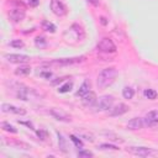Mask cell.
<instances>
[{"label": "cell", "mask_w": 158, "mask_h": 158, "mask_svg": "<svg viewBox=\"0 0 158 158\" xmlns=\"http://www.w3.org/2000/svg\"><path fill=\"white\" fill-rule=\"evenodd\" d=\"M116 78H117V70L115 68H112V67L105 68L99 73L98 80H96V85L100 89H105V88L110 86L115 81Z\"/></svg>", "instance_id": "6da1fadb"}, {"label": "cell", "mask_w": 158, "mask_h": 158, "mask_svg": "<svg viewBox=\"0 0 158 158\" xmlns=\"http://www.w3.org/2000/svg\"><path fill=\"white\" fill-rule=\"evenodd\" d=\"M98 49L100 52H104V53H114V52H116V44L112 42V40L104 37L98 43Z\"/></svg>", "instance_id": "7a4b0ae2"}, {"label": "cell", "mask_w": 158, "mask_h": 158, "mask_svg": "<svg viewBox=\"0 0 158 158\" xmlns=\"http://www.w3.org/2000/svg\"><path fill=\"white\" fill-rule=\"evenodd\" d=\"M127 152L135 156H139V157H148V156H153L157 153L156 149H152L148 147H130L127 148Z\"/></svg>", "instance_id": "3957f363"}, {"label": "cell", "mask_w": 158, "mask_h": 158, "mask_svg": "<svg viewBox=\"0 0 158 158\" xmlns=\"http://www.w3.org/2000/svg\"><path fill=\"white\" fill-rule=\"evenodd\" d=\"M11 89H14L16 91L17 98H20L21 100H27L28 99L30 89L26 85H23L21 83H11Z\"/></svg>", "instance_id": "277c9868"}, {"label": "cell", "mask_w": 158, "mask_h": 158, "mask_svg": "<svg viewBox=\"0 0 158 158\" xmlns=\"http://www.w3.org/2000/svg\"><path fill=\"white\" fill-rule=\"evenodd\" d=\"M51 10L57 16H64L67 14V7L60 0H51Z\"/></svg>", "instance_id": "5b68a950"}, {"label": "cell", "mask_w": 158, "mask_h": 158, "mask_svg": "<svg viewBox=\"0 0 158 158\" xmlns=\"http://www.w3.org/2000/svg\"><path fill=\"white\" fill-rule=\"evenodd\" d=\"M112 104H114V98L111 95H104L98 101V110L106 111L112 107Z\"/></svg>", "instance_id": "8992f818"}, {"label": "cell", "mask_w": 158, "mask_h": 158, "mask_svg": "<svg viewBox=\"0 0 158 158\" xmlns=\"http://www.w3.org/2000/svg\"><path fill=\"white\" fill-rule=\"evenodd\" d=\"M4 58H6V60L10 62V63H19V64L26 63V62H28L31 59L26 54H12V53L11 54H5Z\"/></svg>", "instance_id": "52a82bcc"}, {"label": "cell", "mask_w": 158, "mask_h": 158, "mask_svg": "<svg viewBox=\"0 0 158 158\" xmlns=\"http://www.w3.org/2000/svg\"><path fill=\"white\" fill-rule=\"evenodd\" d=\"M49 114L54 117V118H57V120H59V121H70L72 118H70V115H68L65 111H63L62 109H57V107H53V109H51L49 110Z\"/></svg>", "instance_id": "ba28073f"}, {"label": "cell", "mask_w": 158, "mask_h": 158, "mask_svg": "<svg viewBox=\"0 0 158 158\" xmlns=\"http://www.w3.org/2000/svg\"><path fill=\"white\" fill-rule=\"evenodd\" d=\"M25 15H26L25 10H23V9H20V7H15V9H12V10L9 12V17H10L14 22H20V21H22V20L25 19Z\"/></svg>", "instance_id": "9c48e42d"}, {"label": "cell", "mask_w": 158, "mask_h": 158, "mask_svg": "<svg viewBox=\"0 0 158 158\" xmlns=\"http://www.w3.org/2000/svg\"><path fill=\"white\" fill-rule=\"evenodd\" d=\"M84 60V57H77V58H63L58 60H53L49 64H56V65H69V64H77Z\"/></svg>", "instance_id": "30bf717a"}, {"label": "cell", "mask_w": 158, "mask_h": 158, "mask_svg": "<svg viewBox=\"0 0 158 158\" xmlns=\"http://www.w3.org/2000/svg\"><path fill=\"white\" fill-rule=\"evenodd\" d=\"M1 111L2 112L16 114V115H25L26 114V110L23 107H17V106H14V105H10V104H5V102L1 105Z\"/></svg>", "instance_id": "8fae6325"}, {"label": "cell", "mask_w": 158, "mask_h": 158, "mask_svg": "<svg viewBox=\"0 0 158 158\" xmlns=\"http://www.w3.org/2000/svg\"><path fill=\"white\" fill-rule=\"evenodd\" d=\"M144 123L149 127H154L158 125V110L149 111L144 117Z\"/></svg>", "instance_id": "7c38bea8"}, {"label": "cell", "mask_w": 158, "mask_h": 158, "mask_svg": "<svg viewBox=\"0 0 158 158\" xmlns=\"http://www.w3.org/2000/svg\"><path fill=\"white\" fill-rule=\"evenodd\" d=\"M128 109H130V107H128L126 104L120 102V104L116 105L115 107H111V111H110L109 114H110V116H120V115H123L125 112H127Z\"/></svg>", "instance_id": "4fadbf2b"}, {"label": "cell", "mask_w": 158, "mask_h": 158, "mask_svg": "<svg viewBox=\"0 0 158 158\" xmlns=\"http://www.w3.org/2000/svg\"><path fill=\"white\" fill-rule=\"evenodd\" d=\"M81 102H83V105L86 106V107L93 106V105L96 102V94H95L94 91H89L88 94H85V95L83 96Z\"/></svg>", "instance_id": "5bb4252c"}, {"label": "cell", "mask_w": 158, "mask_h": 158, "mask_svg": "<svg viewBox=\"0 0 158 158\" xmlns=\"http://www.w3.org/2000/svg\"><path fill=\"white\" fill-rule=\"evenodd\" d=\"M143 127V120L139 117H133L127 122V128L136 131V130H141Z\"/></svg>", "instance_id": "9a60e30c"}, {"label": "cell", "mask_w": 158, "mask_h": 158, "mask_svg": "<svg viewBox=\"0 0 158 158\" xmlns=\"http://www.w3.org/2000/svg\"><path fill=\"white\" fill-rule=\"evenodd\" d=\"M90 91V81L89 80H85L81 85H80V88H79V90L77 91V96H84L85 94H88Z\"/></svg>", "instance_id": "2e32d148"}, {"label": "cell", "mask_w": 158, "mask_h": 158, "mask_svg": "<svg viewBox=\"0 0 158 158\" xmlns=\"http://www.w3.org/2000/svg\"><path fill=\"white\" fill-rule=\"evenodd\" d=\"M30 73H31V68L27 67V65H22V67L17 68V69L15 70V74H16V75H27V74H30Z\"/></svg>", "instance_id": "e0dca14e"}, {"label": "cell", "mask_w": 158, "mask_h": 158, "mask_svg": "<svg viewBox=\"0 0 158 158\" xmlns=\"http://www.w3.org/2000/svg\"><path fill=\"white\" fill-rule=\"evenodd\" d=\"M122 95H123L125 99H132L133 95H135V90H133L131 86H126V88H123V90H122Z\"/></svg>", "instance_id": "ac0fdd59"}, {"label": "cell", "mask_w": 158, "mask_h": 158, "mask_svg": "<svg viewBox=\"0 0 158 158\" xmlns=\"http://www.w3.org/2000/svg\"><path fill=\"white\" fill-rule=\"evenodd\" d=\"M42 27H43V30H46V31H48V32H51V33L56 32V26H54L52 22L43 21V22H42Z\"/></svg>", "instance_id": "d6986e66"}, {"label": "cell", "mask_w": 158, "mask_h": 158, "mask_svg": "<svg viewBox=\"0 0 158 158\" xmlns=\"http://www.w3.org/2000/svg\"><path fill=\"white\" fill-rule=\"evenodd\" d=\"M7 144H11V146H15V147H17L19 149H30V146L28 144H26V143H23V142H19V141H15V142H7Z\"/></svg>", "instance_id": "ffe728a7"}, {"label": "cell", "mask_w": 158, "mask_h": 158, "mask_svg": "<svg viewBox=\"0 0 158 158\" xmlns=\"http://www.w3.org/2000/svg\"><path fill=\"white\" fill-rule=\"evenodd\" d=\"M1 128H2L4 131L11 132V133H16V132H17V130H16L12 125H10V123H7V122H1Z\"/></svg>", "instance_id": "44dd1931"}, {"label": "cell", "mask_w": 158, "mask_h": 158, "mask_svg": "<svg viewBox=\"0 0 158 158\" xmlns=\"http://www.w3.org/2000/svg\"><path fill=\"white\" fill-rule=\"evenodd\" d=\"M144 96L148 98L149 100H154L157 98V91L153 89H147V90H144Z\"/></svg>", "instance_id": "7402d4cb"}, {"label": "cell", "mask_w": 158, "mask_h": 158, "mask_svg": "<svg viewBox=\"0 0 158 158\" xmlns=\"http://www.w3.org/2000/svg\"><path fill=\"white\" fill-rule=\"evenodd\" d=\"M78 135H79V137H81V138H84V139H86V141H89V142H93L94 141V136L90 133V132H79L78 131Z\"/></svg>", "instance_id": "603a6c76"}, {"label": "cell", "mask_w": 158, "mask_h": 158, "mask_svg": "<svg viewBox=\"0 0 158 158\" xmlns=\"http://www.w3.org/2000/svg\"><path fill=\"white\" fill-rule=\"evenodd\" d=\"M72 88H73V83L70 81V83H67V84L62 85V86L58 89V91H59V93H68V91L72 90Z\"/></svg>", "instance_id": "cb8c5ba5"}, {"label": "cell", "mask_w": 158, "mask_h": 158, "mask_svg": "<svg viewBox=\"0 0 158 158\" xmlns=\"http://www.w3.org/2000/svg\"><path fill=\"white\" fill-rule=\"evenodd\" d=\"M35 43H36V46L37 47H40V48H43V47H46V40H44V37H36V40H35Z\"/></svg>", "instance_id": "d4e9b609"}, {"label": "cell", "mask_w": 158, "mask_h": 158, "mask_svg": "<svg viewBox=\"0 0 158 158\" xmlns=\"http://www.w3.org/2000/svg\"><path fill=\"white\" fill-rule=\"evenodd\" d=\"M10 46L11 47H15V48H22L23 47V42L21 40H12L10 42Z\"/></svg>", "instance_id": "484cf974"}, {"label": "cell", "mask_w": 158, "mask_h": 158, "mask_svg": "<svg viewBox=\"0 0 158 158\" xmlns=\"http://www.w3.org/2000/svg\"><path fill=\"white\" fill-rule=\"evenodd\" d=\"M100 148H101V149H112V151H117V149H118L116 146L109 144V143H102V144H100Z\"/></svg>", "instance_id": "4316f807"}, {"label": "cell", "mask_w": 158, "mask_h": 158, "mask_svg": "<svg viewBox=\"0 0 158 158\" xmlns=\"http://www.w3.org/2000/svg\"><path fill=\"white\" fill-rule=\"evenodd\" d=\"M70 139H72V141L75 143V146H77L78 148H81V147H83V142H81V141H80L78 137H75L74 135H72V136H70Z\"/></svg>", "instance_id": "83f0119b"}, {"label": "cell", "mask_w": 158, "mask_h": 158, "mask_svg": "<svg viewBox=\"0 0 158 158\" xmlns=\"http://www.w3.org/2000/svg\"><path fill=\"white\" fill-rule=\"evenodd\" d=\"M78 156L79 157H93L94 154L89 151H80V152H78Z\"/></svg>", "instance_id": "f1b7e54d"}, {"label": "cell", "mask_w": 158, "mask_h": 158, "mask_svg": "<svg viewBox=\"0 0 158 158\" xmlns=\"http://www.w3.org/2000/svg\"><path fill=\"white\" fill-rule=\"evenodd\" d=\"M37 135H38V137H41V139L47 138V132H44V131H37Z\"/></svg>", "instance_id": "f546056e"}, {"label": "cell", "mask_w": 158, "mask_h": 158, "mask_svg": "<svg viewBox=\"0 0 158 158\" xmlns=\"http://www.w3.org/2000/svg\"><path fill=\"white\" fill-rule=\"evenodd\" d=\"M58 136H59V142H60V148H62V151H65V147H64V141H63V137H62V135H59V133H58Z\"/></svg>", "instance_id": "4dcf8cb0"}, {"label": "cell", "mask_w": 158, "mask_h": 158, "mask_svg": "<svg viewBox=\"0 0 158 158\" xmlns=\"http://www.w3.org/2000/svg\"><path fill=\"white\" fill-rule=\"evenodd\" d=\"M28 4H30L31 6H33V7H36V6L40 4V0H28Z\"/></svg>", "instance_id": "1f68e13d"}, {"label": "cell", "mask_w": 158, "mask_h": 158, "mask_svg": "<svg viewBox=\"0 0 158 158\" xmlns=\"http://www.w3.org/2000/svg\"><path fill=\"white\" fill-rule=\"evenodd\" d=\"M89 1H90L93 5H99V1H98V0H89Z\"/></svg>", "instance_id": "d6a6232c"}, {"label": "cell", "mask_w": 158, "mask_h": 158, "mask_svg": "<svg viewBox=\"0 0 158 158\" xmlns=\"http://www.w3.org/2000/svg\"><path fill=\"white\" fill-rule=\"evenodd\" d=\"M101 23H102V25H106V20H105L104 17H101Z\"/></svg>", "instance_id": "836d02e7"}]
</instances>
